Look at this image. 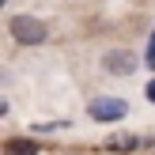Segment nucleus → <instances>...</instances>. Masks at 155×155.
I'll use <instances>...</instances> for the list:
<instances>
[{
    "mask_svg": "<svg viewBox=\"0 0 155 155\" xmlns=\"http://www.w3.org/2000/svg\"><path fill=\"white\" fill-rule=\"evenodd\" d=\"M148 98H151V102H155V83H148Z\"/></svg>",
    "mask_w": 155,
    "mask_h": 155,
    "instance_id": "5",
    "label": "nucleus"
},
{
    "mask_svg": "<svg viewBox=\"0 0 155 155\" xmlns=\"http://www.w3.org/2000/svg\"><path fill=\"white\" fill-rule=\"evenodd\" d=\"M4 155H38V144L27 136H12V140H4Z\"/></svg>",
    "mask_w": 155,
    "mask_h": 155,
    "instance_id": "4",
    "label": "nucleus"
},
{
    "mask_svg": "<svg viewBox=\"0 0 155 155\" xmlns=\"http://www.w3.org/2000/svg\"><path fill=\"white\" fill-rule=\"evenodd\" d=\"M8 34H12L19 45H42L45 38H49V34H45V23L34 19V15H12Z\"/></svg>",
    "mask_w": 155,
    "mask_h": 155,
    "instance_id": "1",
    "label": "nucleus"
},
{
    "mask_svg": "<svg viewBox=\"0 0 155 155\" xmlns=\"http://www.w3.org/2000/svg\"><path fill=\"white\" fill-rule=\"evenodd\" d=\"M87 114L95 121H121L129 114V102L125 98H95V102L87 106Z\"/></svg>",
    "mask_w": 155,
    "mask_h": 155,
    "instance_id": "2",
    "label": "nucleus"
},
{
    "mask_svg": "<svg viewBox=\"0 0 155 155\" xmlns=\"http://www.w3.org/2000/svg\"><path fill=\"white\" fill-rule=\"evenodd\" d=\"M102 68L114 76H129V72H136V53L133 49H110L102 57Z\"/></svg>",
    "mask_w": 155,
    "mask_h": 155,
    "instance_id": "3",
    "label": "nucleus"
}]
</instances>
